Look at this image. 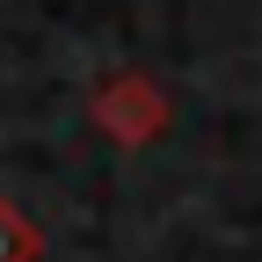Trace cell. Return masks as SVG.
I'll return each instance as SVG.
<instances>
[{
  "label": "cell",
  "mask_w": 262,
  "mask_h": 262,
  "mask_svg": "<svg viewBox=\"0 0 262 262\" xmlns=\"http://www.w3.org/2000/svg\"><path fill=\"white\" fill-rule=\"evenodd\" d=\"M95 124H102L117 146H146L153 131L168 124V102H160L139 73H124V80H110L102 95H95Z\"/></svg>",
  "instance_id": "1"
},
{
  "label": "cell",
  "mask_w": 262,
  "mask_h": 262,
  "mask_svg": "<svg viewBox=\"0 0 262 262\" xmlns=\"http://www.w3.org/2000/svg\"><path fill=\"white\" fill-rule=\"evenodd\" d=\"M37 255H44V233L29 226L22 204H8V196H0V262H37Z\"/></svg>",
  "instance_id": "2"
}]
</instances>
